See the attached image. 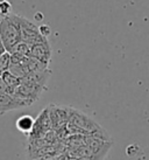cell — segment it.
<instances>
[{"instance_id": "6da1fadb", "label": "cell", "mask_w": 149, "mask_h": 160, "mask_svg": "<svg viewBox=\"0 0 149 160\" xmlns=\"http://www.w3.org/2000/svg\"><path fill=\"white\" fill-rule=\"evenodd\" d=\"M66 131L70 134H83L99 138L101 140L110 142V137L105 130L101 128L97 122L89 117L86 113L74 109L69 123L66 124Z\"/></svg>"}, {"instance_id": "7a4b0ae2", "label": "cell", "mask_w": 149, "mask_h": 160, "mask_svg": "<svg viewBox=\"0 0 149 160\" xmlns=\"http://www.w3.org/2000/svg\"><path fill=\"white\" fill-rule=\"evenodd\" d=\"M0 39L8 53L21 42V15L11 14L7 18L0 19Z\"/></svg>"}, {"instance_id": "3957f363", "label": "cell", "mask_w": 149, "mask_h": 160, "mask_svg": "<svg viewBox=\"0 0 149 160\" xmlns=\"http://www.w3.org/2000/svg\"><path fill=\"white\" fill-rule=\"evenodd\" d=\"M46 90L47 89L41 88L39 85H35L31 83V82L21 80V84L15 89L13 96H15L17 98L21 99L23 102H26L28 105H31L33 103L39 99L40 96L42 95V92L46 91Z\"/></svg>"}, {"instance_id": "277c9868", "label": "cell", "mask_w": 149, "mask_h": 160, "mask_svg": "<svg viewBox=\"0 0 149 160\" xmlns=\"http://www.w3.org/2000/svg\"><path fill=\"white\" fill-rule=\"evenodd\" d=\"M49 117L51 122V128L54 130H60L64 128L70 119L74 109L69 107H63V105H50L48 107Z\"/></svg>"}, {"instance_id": "5b68a950", "label": "cell", "mask_w": 149, "mask_h": 160, "mask_svg": "<svg viewBox=\"0 0 149 160\" xmlns=\"http://www.w3.org/2000/svg\"><path fill=\"white\" fill-rule=\"evenodd\" d=\"M46 38L40 34L39 27L31 20L21 15V41L29 46H34L43 41Z\"/></svg>"}, {"instance_id": "8992f818", "label": "cell", "mask_w": 149, "mask_h": 160, "mask_svg": "<svg viewBox=\"0 0 149 160\" xmlns=\"http://www.w3.org/2000/svg\"><path fill=\"white\" fill-rule=\"evenodd\" d=\"M51 128V122L49 117V110L48 108H46L43 111L40 113V116L36 118L34 129L31 132V137L33 138H41L48 133Z\"/></svg>"}, {"instance_id": "52a82bcc", "label": "cell", "mask_w": 149, "mask_h": 160, "mask_svg": "<svg viewBox=\"0 0 149 160\" xmlns=\"http://www.w3.org/2000/svg\"><path fill=\"white\" fill-rule=\"evenodd\" d=\"M51 47L49 45L48 39H44L36 45L31 46V58H34L39 60L40 62L44 63L48 66L50 60H51Z\"/></svg>"}, {"instance_id": "ba28073f", "label": "cell", "mask_w": 149, "mask_h": 160, "mask_svg": "<svg viewBox=\"0 0 149 160\" xmlns=\"http://www.w3.org/2000/svg\"><path fill=\"white\" fill-rule=\"evenodd\" d=\"M25 107H29V105L13 95L0 92V116L6 113V112L18 110V109Z\"/></svg>"}, {"instance_id": "9c48e42d", "label": "cell", "mask_w": 149, "mask_h": 160, "mask_svg": "<svg viewBox=\"0 0 149 160\" xmlns=\"http://www.w3.org/2000/svg\"><path fill=\"white\" fill-rule=\"evenodd\" d=\"M34 124H35V119L29 115H22L20 116L18 119H17V123H15V126L17 129L22 132V133L26 134H31V132L34 129Z\"/></svg>"}, {"instance_id": "30bf717a", "label": "cell", "mask_w": 149, "mask_h": 160, "mask_svg": "<svg viewBox=\"0 0 149 160\" xmlns=\"http://www.w3.org/2000/svg\"><path fill=\"white\" fill-rule=\"evenodd\" d=\"M1 77H2V80L5 81V83L8 85L13 91H15V89L21 84V78H19V77H17V76H14L13 74H11L8 70L1 72Z\"/></svg>"}, {"instance_id": "8fae6325", "label": "cell", "mask_w": 149, "mask_h": 160, "mask_svg": "<svg viewBox=\"0 0 149 160\" xmlns=\"http://www.w3.org/2000/svg\"><path fill=\"white\" fill-rule=\"evenodd\" d=\"M31 46L27 45L25 42H19L18 45L14 47V49L11 52V54H19L22 56H26V58H31Z\"/></svg>"}, {"instance_id": "7c38bea8", "label": "cell", "mask_w": 149, "mask_h": 160, "mask_svg": "<svg viewBox=\"0 0 149 160\" xmlns=\"http://www.w3.org/2000/svg\"><path fill=\"white\" fill-rule=\"evenodd\" d=\"M12 14V4L8 0H0V19L7 18Z\"/></svg>"}, {"instance_id": "4fadbf2b", "label": "cell", "mask_w": 149, "mask_h": 160, "mask_svg": "<svg viewBox=\"0 0 149 160\" xmlns=\"http://www.w3.org/2000/svg\"><path fill=\"white\" fill-rule=\"evenodd\" d=\"M9 66H11V53L6 52L0 58V74L8 70Z\"/></svg>"}, {"instance_id": "5bb4252c", "label": "cell", "mask_w": 149, "mask_h": 160, "mask_svg": "<svg viewBox=\"0 0 149 160\" xmlns=\"http://www.w3.org/2000/svg\"><path fill=\"white\" fill-rule=\"evenodd\" d=\"M140 151H141L140 147L137 146V145H135V144H133V145L127 146V148H126V154L128 157H136L140 153Z\"/></svg>"}, {"instance_id": "9a60e30c", "label": "cell", "mask_w": 149, "mask_h": 160, "mask_svg": "<svg viewBox=\"0 0 149 160\" xmlns=\"http://www.w3.org/2000/svg\"><path fill=\"white\" fill-rule=\"evenodd\" d=\"M0 92L2 93H9V95H14V91L11 88H9L8 85L5 83V81L2 80V77H1V74H0Z\"/></svg>"}, {"instance_id": "2e32d148", "label": "cell", "mask_w": 149, "mask_h": 160, "mask_svg": "<svg viewBox=\"0 0 149 160\" xmlns=\"http://www.w3.org/2000/svg\"><path fill=\"white\" fill-rule=\"evenodd\" d=\"M39 31L40 34L43 38H46V39H48V36L51 34V28L48 25H41V26H39Z\"/></svg>"}, {"instance_id": "e0dca14e", "label": "cell", "mask_w": 149, "mask_h": 160, "mask_svg": "<svg viewBox=\"0 0 149 160\" xmlns=\"http://www.w3.org/2000/svg\"><path fill=\"white\" fill-rule=\"evenodd\" d=\"M6 52H7V50H6L4 43H2V41H1V39H0V58H1V55H2V54H5Z\"/></svg>"}, {"instance_id": "ac0fdd59", "label": "cell", "mask_w": 149, "mask_h": 160, "mask_svg": "<svg viewBox=\"0 0 149 160\" xmlns=\"http://www.w3.org/2000/svg\"><path fill=\"white\" fill-rule=\"evenodd\" d=\"M35 19H36V20H42V19H43V15H42L41 13H36L35 14Z\"/></svg>"}]
</instances>
